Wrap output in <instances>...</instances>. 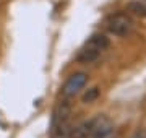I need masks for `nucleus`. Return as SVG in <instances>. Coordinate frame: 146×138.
Masks as SVG:
<instances>
[{"instance_id": "obj_1", "label": "nucleus", "mask_w": 146, "mask_h": 138, "mask_svg": "<svg viewBox=\"0 0 146 138\" xmlns=\"http://www.w3.org/2000/svg\"><path fill=\"white\" fill-rule=\"evenodd\" d=\"M109 46H110L109 37H106L104 34L96 33V34H93V36L86 41V44H84L83 49L80 50V54H78L76 58H78V62L91 64V62H94V60H98L99 55L104 52Z\"/></svg>"}, {"instance_id": "obj_2", "label": "nucleus", "mask_w": 146, "mask_h": 138, "mask_svg": "<svg viewBox=\"0 0 146 138\" xmlns=\"http://www.w3.org/2000/svg\"><path fill=\"white\" fill-rule=\"evenodd\" d=\"M133 26H135V21L128 13L125 11H117L114 15H110L106 21V28L110 34L119 37H125L128 36L131 31H133Z\"/></svg>"}, {"instance_id": "obj_3", "label": "nucleus", "mask_w": 146, "mask_h": 138, "mask_svg": "<svg viewBox=\"0 0 146 138\" xmlns=\"http://www.w3.org/2000/svg\"><path fill=\"white\" fill-rule=\"evenodd\" d=\"M88 85V73L84 72H78L68 76V80L63 83L62 86V98L63 99H72L76 94L81 93V90H84V86Z\"/></svg>"}, {"instance_id": "obj_4", "label": "nucleus", "mask_w": 146, "mask_h": 138, "mask_svg": "<svg viewBox=\"0 0 146 138\" xmlns=\"http://www.w3.org/2000/svg\"><path fill=\"white\" fill-rule=\"evenodd\" d=\"M96 122H98V115L93 117V119H88V120H83L81 123H78L72 128L68 138H91L93 130L96 127Z\"/></svg>"}, {"instance_id": "obj_5", "label": "nucleus", "mask_w": 146, "mask_h": 138, "mask_svg": "<svg viewBox=\"0 0 146 138\" xmlns=\"http://www.w3.org/2000/svg\"><path fill=\"white\" fill-rule=\"evenodd\" d=\"M112 130H114L112 120H110L107 115H104V114H99L91 138H109V135L112 133Z\"/></svg>"}, {"instance_id": "obj_6", "label": "nucleus", "mask_w": 146, "mask_h": 138, "mask_svg": "<svg viewBox=\"0 0 146 138\" xmlns=\"http://www.w3.org/2000/svg\"><path fill=\"white\" fill-rule=\"evenodd\" d=\"M72 128L73 127H72V123H70V120H68V122L57 123V125H52L50 138H68V137H70Z\"/></svg>"}, {"instance_id": "obj_7", "label": "nucleus", "mask_w": 146, "mask_h": 138, "mask_svg": "<svg viewBox=\"0 0 146 138\" xmlns=\"http://www.w3.org/2000/svg\"><path fill=\"white\" fill-rule=\"evenodd\" d=\"M99 96H101V88L99 86H93V88L84 91V94L81 96V102L83 104H91V102L98 101Z\"/></svg>"}, {"instance_id": "obj_8", "label": "nucleus", "mask_w": 146, "mask_h": 138, "mask_svg": "<svg viewBox=\"0 0 146 138\" xmlns=\"http://www.w3.org/2000/svg\"><path fill=\"white\" fill-rule=\"evenodd\" d=\"M128 11L135 13V15L141 16V18H146V2H140V0H135V2H130L127 5Z\"/></svg>"}, {"instance_id": "obj_9", "label": "nucleus", "mask_w": 146, "mask_h": 138, "mask_svg": "<svg viewBox=\"0 0 146 138\" xmlns=\"http://www.w3.org/2000/svg\"><path fill=\"white\" fill-rule=\"evenodd\" d=\"M130 138H146V130H145V128H138V130H136Z\"/></svg>"}, {"instance_id": "obj_10", "label": "nucleus", "mask_w": 146, "mask_h": 138, "mask_svg": "<svg viewBox=\"0 0 146 138\" xmlns=\"http://www.w3.org/2000/svg\"><path fill=\"white\" fill-rule=\"evenodd\" d=\"M145 2H146V0H145Z\"/></svg>"}]
</instances>
